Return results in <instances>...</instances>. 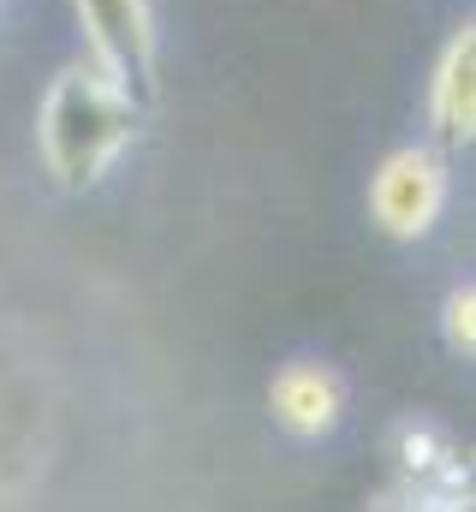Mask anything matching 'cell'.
<instances>
[{"mask_svg":"<svg viewBox=\"0 0 476 512\" xmlns=\"http://www.w3.org/2000/svg\"><path fill=\"white\" fill-rule=\"evenodd\" d=\"M143 108L119 90L102 66H66L36 114V137H42V161L66 191H90L137 137Z\"/></svg>","mask_w":476,"mask_h":512,"instance_id":"obj_1","label":"cell"},{"mask_svg":"<svg viewBox=\"0 0 476 512\" xmlns=\"http://www.w3.org/2000/svg\"><path fill=\"white\" fill-rule=\"evenodd\" d=\"M441 209H447V161L435 155V143H405L375 167L369 221L387 239H429Z\"/></svg>","mask_w":476,"mask_h":512,"instance_id":"obj_2","label":"cell"},{"mask_svg":"<svg viewBox=\"0 0 476 512\" xmlns=\"http://www.w3.org/2000/svg\"><path fill=\"white\" fill-rule=\"evenodd\" d=\"M429 137L441 149H465L476 137V24H459L429 78Z\"/></svg>","mask_w":476,"mask_h":512,"instance_id":"obj_5","label":"cell"},{"mask_svg":"<svg viewBox=\"0 0 476 512\" xmlns=\"http://www.w3.org/2000/svg\"><path fill=\"white\" fill-rule=\"evenodd\" d=\"M268 411H274V423H280L286 435L316 441V435L340 429V417H346V382H340L334 364L298 358V364H286V370L268 382Z\"/></svg>","mask_w":476,"mask_h":512,"instance_id":"obj_4","label":"cell"},{"mask_svg":"<svg viewBox=\"0 0 476 512\" xmlns=\"http://www.w3.org/2000/svg\"><path fill=\"white\" fill-rule=\"evenodd\" d=\"M90 36V66H102L119 90L149 108L155 102V12L149 0H72Z\"/></svg>","mask_w":476,"mask_h":512,"instance_id":"obj_3","label":"cell"},{"mask_svg":"<svg viewBox=\"0 0 476 512\" xmlns=\"http://www.w3.org/2000/svg\"><path fill=\"white\" fill-rule=\"evenodd\" d=\"M441 334H447V352L471 364L476 352V292L471 286H453L447 304H441Z\"/></svg>","mask_w":476,"mask_h":512,"instance_id":"obj_6","label":"cell"}]
</instances>
